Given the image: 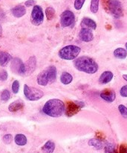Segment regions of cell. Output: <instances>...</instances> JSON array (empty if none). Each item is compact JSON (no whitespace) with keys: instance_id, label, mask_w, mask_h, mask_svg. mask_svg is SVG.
I'll use <instances>...</instances> for the list:
<instances>
[{"instance_id":"5b68a950","label":"cell","mask_w":127,"mask_h":153,"mask_svg":"<svg viewBox=\"0 0 127 153\" xmlns=\"http://www.w3.org/2000/svg\"><path fill=\"white\" fill-rule=\"evenodd\" d=\"M24 94L27 100L30 101H37L43 97L44 93L38 88H32V87L25 85H24Z\"/></svg>"},{"instance_id":"9c48e42d","label":"cell","mask_w":127,"mask_h":153,"mask_svg":"<svg viewBox=\"0 0 127 153\" xmlns=\"http://www.w3.org/2000/svg\"><path fill=\"white\" fill-rule=\"evenodd\" d=\"M83 107H84V103L82 102H68L65 108V114L68 117H71L76 114Z\"/></svg>"},{"instance_id":"2e32d148","label":"cell","mask_w":127,"mask_h":153,"mask_svg":"<svg viewBox=\"0 0 127 153\" xmlns=\"http://www.w3.org/2000/svg\"><path fill=\"white\" fill-rule=\"evenodd\" d=\"M23 107L24 102L22 100H19L10 103V105H9L8 107V110L10 111V112H16L18 111H20L21 109L23 108Z\"/></svg>"},{"instance_id":"d6a6232c","label":"cell","mask_w":127,"mask_h":153,"mask_svg":"<svg viewBox=\"0 0 127 153\" xmlns=\"http://www.w3.org/2000/svg\"><path fill=\"white\" fill-rule=\"evenodd\" d=\"M36 4L35 0H28L25 1V4L26 7H31V6H34Z\"/></svg>"},{"instance_id":"603a6c76","label":"cell","mask_w":127,"mask_h":153,"mask_svg":"<svg viewBox=\"0 0 127 153\" xmlns=\"http://www.w3.org/2000/svg\"><path fill=\"white\" fill-rule=\"evenodd\" d=\"M89 146H94L97 149H101L104 147V143H103V142L101 140L97 138L91 139L89 141Z\"/></svg>"},{"instance_id":"3957f363","label":"cell","mask_w":127,"mask_h":153,"mask_svg":"<svg viewBox=\"0 0 127 153\" xmlns=\"http://www.w3.org/2000/svg\"><path fill=\"white\" fill-rule=\"evenodd\" d=\"M57 68L54 66H50L42 71L37 76V83L41 86H46L56 80Z\"/></svg>"},{"instance_id":"5bb4252c","label":"cell","mask_w":127,"mask_h":153,"mask_svg":"<svg viewBox=\"0 0 127 153\" xmlns=\"http://www.w3.org/2000/svg\"><path fill=\"white\" fill-rule=\"evenodd\" d=\"M11 13L15 17L20 18L23 16L26 13V9L23 5H16L13 8L11 9Z\"/></svg>"},{"instance_id":"7a4b0ae2","label":"cell","mask_w":127,"mask_h":153,"mask_svg":"<svg viewBox=\"0 0 127 153\" xmlns=\"http://www.w3.org/2000/svg\"><path fill=\"white\" fill-rule=\"evenodd\" d=\"M74 64L77 70L88 74H94L98 70L96 61L87 56H81L74 60Z\"/></svg>"},{"instance_id":"8fae6325","label":"cell","mask_w":127,"mask_h":153,"mask_svg":"<svg viewBox=\"0 0 127 153\" xmlns=\"http://www.w3.org/2000/svg\"><path fill=\"white\" fill-rule=\"evenodd\" d=\"M79 37L83 42H90L93 40L94 35L92 30L89 28H83L79 33Z\"/></svg>"},{"instance_id":"74e56055","label":"cell","mask_w":127,"mask_h":153,"mask_svg":"<svg viewBox=\"0 0 127 153\" xmlns=\"http://www.w3.org/2000/svg\"><path fill=\"white\" fill-rule=\"evenodd\" d=\"M0 1H1V0H0Z\"/></svg>"},{"instance_id":"4fadbf2b","label":"cell","mask_w":127,"mask_h":153,"mask_svg":"<svg viewBox=\"0 0 127 153\" xmlns=\"http://www.w3.org/2000/svg\"><path fill=\"white\" fill-rule=\"evenodd\" d=\"M101 97L108 102H112L115 100L116 94L115 92L112 90H105L101 92Z\"/></svg>"},{"instance_id":"d590c367","label":"cell","mask_w":127,"mask_h":153,"mask_svg":"<svg viewBox=\"0 0 127 153\" xmlns=\"http://www.w3.org/2000/svg\"><path fill=\"white\" fill-rule=\"evenodd\" d=\"M1 34H2V28H1V26L0 25V37H1Z\"/></svg>"},{"instance_id":"44dd1931","label":"cell","mask_w":127,"mask_h":153,"mask_svg":"<svg viewBox=\"0 0 127 153\" xmlns=\"http://www.w3.org/2000/svg\"><path fill=\"white\" fill-rule=\"evenodd\" d=\"M114 56L119 59H125L127 56V51L123 48H117L114 51Z\"/></svg>"},{"instance_id":"30bf717a","label":"cell","mask_w":127,"mask_h":153,"mask_svg":"<svg viewBox=\"0 0 127 153\" xmlns=\"http://www.w3.org/2000/svg\"><path fill=\"white\" fill-rule=\"evenodd\" d=\"M10 68L12 71L16 74L25 75V65L20 58H13L11 61Z\"/></svg>"},{"instance_id":"d6986e66","label":"cell","mask_w":127,"mask_h":153,"mask_svg":"<svg viewBox=\"0 0 127 153\" xmlns=\"http://www.w3.org/2000/svg\"><path fill=\"white\" fill-rule=\"evenodd\" d=\"M73 81V76L67 72H63L60 76V82L63 85H69Z\"/></svg>"},{"instance_id":"f1b7e54d","label":"cell","mask_w":127,"mask_h":153,"mask_svg":"<svg viewBox=\"0 0 127 153\" xmlns=\"http://www.w3.org/2000/svg\"><path fill=\"white\" fill-rule=\"evenodd\" d=\"M19 81L15 80L14 82L12 84V91H13V94H16L18 92H19Z\"/></svg>"},{"instance_id":"f546056e","label":"cell","mask_w":127,"mask_h":153,"mask_svg":"<svg viewBox=\"0 0 127 153\" xmlns=\"http://www.w3.org/2000/svg\"><path fill=\"white\" fill-rule=\"evenodd\" d=\"M12 140H13V137H12L11 134H5V135L3 137V140L5 143L7 144H10L12 142Z\"/></svg>"},{"instance_id":"ac0fdd59","label":"cell","mask_w":127,"mask_h":153,"mask_svg":"<svg viewBox=\"0 0 127 153\" xmlns=\"http://www.w3.org/2000/svg\"><path fill=\"white\" fill-rule=\"evenodd\" d=\"M55 149V144L51 140H48L45 143L44 146L42 147V150L44 153H53Z\"/></svg>"},{"instance_id":"277c9868","label":"cell","mask_w":127,"mask_h":153,"mask_svg":"<svg viewBox=\"0 0 127 153\" xmlns=\"http://www.w3.org/2000/svg\"><path fill=\"white\" fill-rule=\"evenodd\" d=\"M80 49L79 46L75 45H68L61 49L59 52V58L67 61H71L77 58L80 53Z\"/></svg>"},{"instance_id":"cb8c5ba5","label":"cell","mask_w":127,"mask_h":153,"mask_svg":"<svg viewBox=\"0 0 127 153\" xmlns=\"http://www.w3.org/2000/svg\"><path fill=\"white\" fill-rule=\"evenodd\" d=\"M46 14L48 20H51V19H53L54 18L55 10L51 7H47L46 10Z\"/></svg>"},{"instance_id":"484cf974","label":"cell","mask_w":127,"mask_h":153,"mask_svg":"<svg viewBox=\"0 0 127 153\" xmlns=\"http://www.w3.org/2000/svg\"><path fill=\"white\" fill-rule=\"evenodd\" d=\"M118 110L120 111V114L125 119H127V107L123 105H120L118 106Z\"/></svg>"},{"instance_id":"1f68e13d","label":"cell","mask_w":127,"mask_h":153,"mask_svg":"<svg viewBox=\"0 0 127 153\" xmlns=\"http://www.w3.org/2000/svg\"><path fill=\"white\" fill-rule=\"evenodd\" d=\"M7 73L5 70H2V71L0 73V80L1 81H6L7 79Z\"/></svg>"},{"instance_id":"6da1fadb","label":"cell","mask_w":127,"mask_h":153,"mask_svg":"<svg viewBox=\"0 0 127 153\" xmlns=\"http://www.w3.org/2000/svg\"><path fill=\"white\" fill-rule=\"evenodd\" d=\"M65 106L63 102L59 99H52L46 102L43 108V111L51 117H59L63 114Z\"/></svg>"},{"instance_id":"836d02e7","label":"cell","mask_w":127,"mask_h":153,"mask_svg":"<svg viewBox=\"0 0 127 153\" xmlns=\"http://www.w3.org/2000/svg\"><path fill=\"white\" fill-rule=\"evenodd\" d=\"M119 153H127V147L125 145H121L119 149Z\"/></svg>"},{"instance_id":"52a82bcc","label":"cell","mask_w":127,"mask_h":153,"mask_svg":"<svg viewBox=\"0 0 127 153\" xmlns=\"http://www.w3.org/2000/svg\"><path fill=\"white\" fill-rule=\"evenodd\" d=\"M44 19V13L40 5H34L31 12V22L34 25H40Z\"/></svg>"},{"instance_id":"d4e9b609","label":"cell","mask_w":127,"mask_h":153,"mask_svg":"<svg viewBox=\"0 0 127 153\" xmlns=\"http://www.w3.org/2000/svg\"><path fill=\"white\" fill-rule=\"evenodd\" d=\"M99 1L100 0H92L91 1L90 10L93 13H96L99 9Z\"/></svg>"},{"instance_id":"ba28073f","label":"cell","mask_w":127,"mask_h":153,"mask_svg":"<svg viewBox=\"0 0 127 153\" xmlns=\"http://www.w3.org/2000/svg\"><path fill=\"white\" fill-rule=\"evenodd\" d=\"M75 21V16L71 10H66L60 16V24L62 27L72 26Z\"/></svg>"},{"instance_id":"83f0119b","label":"cell","mask_w":127,"mask_h":153,"mask_svg":"<svg viewBox=\"0 0 127 153\" xmlns=\"http://www.w3.org/2000/svg\"><path fill=\"white\" fill-rule=\"evenodd\" d=\"M86 0H75L74 1V8L79 10L83 7Z\"/></svg>"},{"instance_id":"8992f818","label":"cell","mask_w":127,"mask_h":153,"mask_svg":"<svg viewBox=\"0 0 127 153\" xmlns=\"http://www.w3.org/2000/svg\"><path fill=\"white\" fill-rule=\"evenodd\" d=\"M108 8L110 13L116 19L123 16V7L121 2L118 0H109Z\"/></svg>"},{"instance_id":"8d00e7d4","label":"cell","mask_w":127,"mask_h":153,"mask_svg":"<svg viewBox=\"0 0 127 153\" xmlns=\"http://www.w3.org/2000/svg\"><path fill=\"white\" fill-rule=\"evenodd\" d=\"M125 46H126V51H127V42L126 43V45H125Z\"/></svg>"},{"instance_id":"4316f807","label":"cell","mask_w":127,"mask_h":153,"mask_svg":"<svg viewBox=\"0 0 127 153\" xmlns=\"http://www.w3.org/2000/svg\"><path fill=\"white\" fill-rule=\"evenodd\" d=\"M10 92H9V91H7V90H4V91H2L1 95V99L2 101L7 102V100L10 99Z\"/></svg>"},{"instance_id":"e0dca14e","label":"cell","mask_w":127,"mask_h":153,"mask_svg":"<svg viewBox=\"0 0 127 153\" xmlns=\"http://www.w3.org/2000/svg\"><path fill=\"white\" fill-rule=\"evenodd\" d=\"M12 59L11 55L5 52H0V65L5 67Z\"/></svg>"},{"instance_id":"7c38bea8","label":"cell","mask_w":127,"mask_h":153,"mask_svg":"<svg viewBox=\"0 0 127 153\" xmlns=\"http://www.w3.org/2000/svg\"><path fill=\"white\" fill-rule=\"evenodd\" d=\"M25 75H30L35 70L37 67V60L34 56L31 57L25 64Z\"/></svg>"},{"instance_id":"7402d4cb","label":"cell","mask_w":127,"mask_h":153,"mask_svg":"<svg viewBox=\"0 0 127 153\" xmlns=\"http://www.w3.org/2000/svg\"><path fill=\"white\" fill-rule=\"evenodd\" d=\"M15 143L18 146H25L27 143V137L22 134H18L15 136Z\"/></svg>"},{"instance_id":"e575fe53","label":"cell","mask_w":127,"mask_h":153,"mask_svg":"<svg viewBox=\"0 0 127 153\" xmlns=\"http://www.w3.org/2000/svg\"><path fill=\"white\" fill-rule=\"evenodd\" d=\"M123 79H124L125 81H126V82H127V75H123Z\"/></svg>"},{"instance_id":"ffe728a7","label":"cell","mask_w":127,"mask_h":153,"mask_svg":"<svg viewBox=\"0 0 127 153\" xmlns=\"http://www.w3.org/2000/svg\"><path fill=\"white\" fill-rule=\"evenodd\" d=\"M82 23L84 24L87 28H90V29H96L97 28V23L95 22V21H94L93 19H90L89 17H84L82 19Z\"/></svg>"},{"instance_id":"9a60e30c","label":"cell","mask_w":127,"mask_h":153,"mask_svg":"<svg viewBox=\"0 0 127 153\" xmlns=\"http://www.w3.org/2000/svg\"><path fill=\"white\" fill-rule=\"evenodd\" d=\"M113 73L111 71H105L101 75L99 78V82L103 85L108 84L109 82H111L113 79Z\"/></svg>"},{"instance_id":"4dcf8cb0","label":"cell","mask_w":127,"mask_h":153,"mask_svg":"<svg viewBox=\"0 0 127 153\" xmlns=\"http://www.w3.org/2000/svg\"><path fill=\"white\" fill-rule=\"evenodd\" d=\"M120 94L122 97H127V85L122 87L120 91Z\"/></svg>"}]
</instances>
